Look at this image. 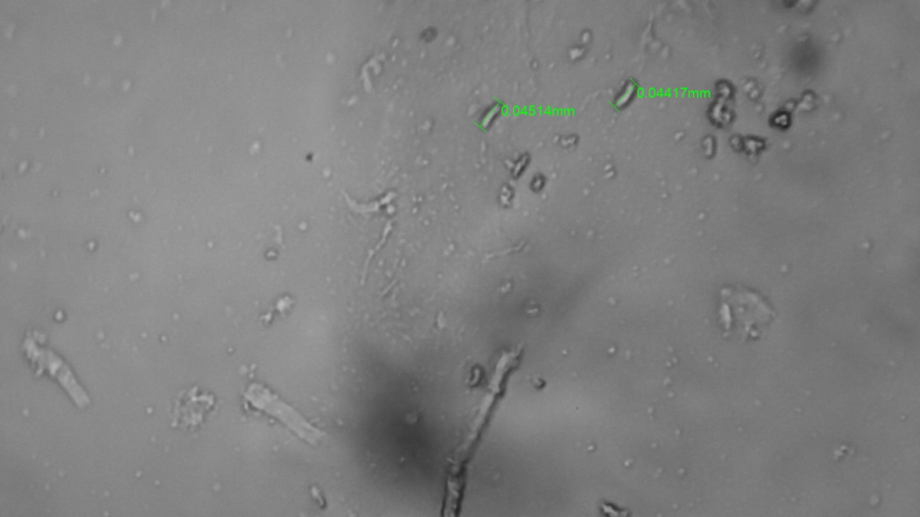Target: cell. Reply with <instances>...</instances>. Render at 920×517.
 <instances>
[{
	"instance_id": "1",
	"label": "cell",
	"mask_w": 920,
	"mask_h": 517,
	"mask_svg": "<svg viewBox=\"0 0 920 517\" xmlns=\"http://www.w3.org/2000/svg\"><path fill=\"white\" fill-rule=\"evenodd\" d=\"M775 315L764 296L753 290L740 285L721 290L720 323L726 336L755 340Z\"/></svg>"
},
{
	"instance_id": "2",
	"label": "cell",
	"mask_w": 920,
	"mask_h": 517,
	"mask_svg": "<svg viewBox=\"0 0 920 517\" xmlns=\"http://www.w3.org/2000/svg\"><path fill=\"white\" fill-rule=\"evenodd\" d=\"M518 363V359L509 352H504L498 359L491 381L490 390L488 388L485 397L481 400L469 423L470 425L463 443L451 458L447 475L457 478H466V463L468 464L473 449L492 416L497 401L504 393L509 373L516 368Z\"/></svg>"
},
{
	"instance_id": "3",
	"label": "cell",
	"mask_w": 920,
	"mask_h": 517,
	"mask_svg": "<svg viewBox=\"0 0 920 517\" xmlns=\"http://www.w3.org/2000/svg\"><path fill=\"white\" fill-rule=\"evenodd\" d=\"M245 397L255 407L279 419L305 442L315 444L323 438V432L310 425L299 413L264 386L252 384Z\"/></svg>"
}]
</instances>
